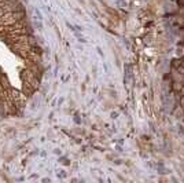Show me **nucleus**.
I'll list each match as a JSON object with an SVG mask.
<instances>
[{"label":"nucleus","mask_w":184,"mask_h":183,"mask_svg":"<svg viewBox=\"0 0 184 183\" xmlns=\"http://www.w3.org/2000/svg\"><path fill=\"white\" fill-rule=\"evenodd\" d=\"M172 83L176 98L184 110V55L172 65Z\"/></svg>","instance_id":"1"},{"label":"nucleus","mask_w":184,"mask_h":183,"mask_svg":"<svg viewBox=\"0 0 184 183\" xmlns=\"http://www.w3.org/2000/svg\"><path fill=\"white\" fill-rule=\"evenodd\" d=\"M22 92H24L28 98H29L30 95H33V92H34V89L32 88L30 84L26 81V80H22Z\"/></svg>","instance_id":"2"},{"label":"nucleus","mask_w":184,"mask_h":183,"mask_svg":"<svg viewBox=\"0 0 184 183\" xmlns=\"http://www.w3.org/2000/svg\"><path fill=\"white\" fill-rule=\"evenodd\" d=\"M0 85H2L4 89H8V88H11V87H10V84H8V80H7V77H6L4 75H0Z\"/></svg>","instance_id":"3"},{"label":"nucleus","mask_w":184,"mask_h":183,"mask_svg":"<svg viewBox=\"0 0 184 183\" xmlns=\"http://www.w3.org/2000/svg\"><path fill=\"white\" fill-rule=\"evenodd\" d=\"M4 8H3V7H0V17H3V15H4Z\"/></svg>","instance_id":"4"}]
</instances>
